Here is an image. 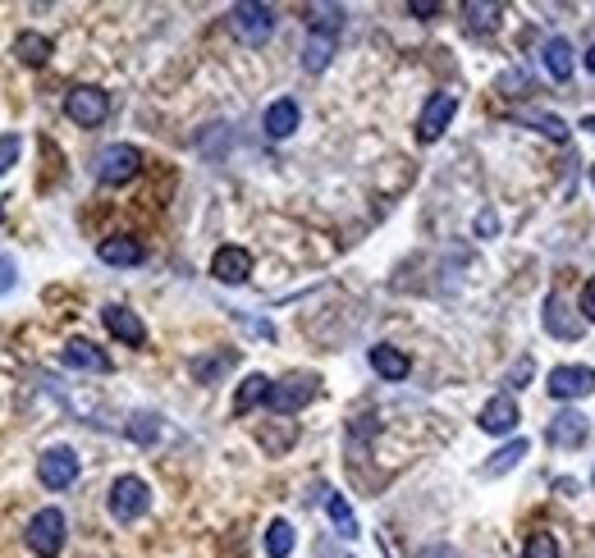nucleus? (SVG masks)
Instances as JSON below:
<instances>
[{
  "instance_id": "f257e3e1",
  "label": "nucleus",
  "mask_w": 595,
  "mask_h": 558,
  "mask_svg": "<svg viewBox=\"0 0 595 558\" xmlns=\"http://www.w3.org/2000/svg\"><path fill=\"white\" fill-rule=\"evenodd\" d=\"M138 170H142V151L133 142H110L97 156V183H106V188H124L129 179H138Z\"/></svg>"
},
{
  "instance_id": "f03ea898",
  "label": "nucleus",
  "mask_w": 595,
  "mask_h": 558,
  "mask_svg": "<svg viewBox=\"0 0 595 558\" xmlns=\"http://www.w3.org/2000/svg\"><path fill=\"white\" fill-rule=\"evenodd\" d=\"M65 531H69L65 513H60V508H42V513H33L23 540H28V549H33L37 558H55L65 549Z\"/></svg>"
},
{
  "instance_id": "7ed1b4c3",
  "label": "nucleus",
  "mask_w": 595,
  "mask_h": 558,
  "mask_svg": "<svg viewBox=\"0 0 595 558\" xmlns=\"http://www.w3.org/2000/svg\"><path fill=\"white\" fill-rule=\"evenodd\" d=\"M316 394H321V380L298 371V376H284L280 385H271V394H266V408L280 412V417H293V412H303Z\"/></svg>"
},
{
  "instance_id": "20e7f679",
  "label": "nucleus",
  "mask_w": 595,
  "mask_h": 558,
  "mask_svg": "<svg viewBox=\"0 0 595 558\" xmlns=\"http://www.w3.org/2000/svg\"><path fill=\"white\" fill-rule=\"evenodd\" d=\"M110 517L115 522H138L147 508H152V490H147V481L142 476H119L115 485H110Z\"/></svg>"
},
{
  "instance_id": "39448f33",
  "label": "nucleus",
  "mask_w": 595,
  "mask_h": 558,
  "mask_svg": "<svg viewBox=\"0 0 595 558\" xmlns=\"http://www.w3.org/2000/svg\"><path fill=\"white\" fill-rule=\"evenodd\" d=\"M229 28H234L238 42L261 46V42H271V33H275V10L271 5H234L229 10Z\"/></svg>"
},
{
  "instance_id": "423d86ee",
  "label": "nucleus",
  "mask_w": 595,
  "mask_h": 558,
  "mask_svg": "<svg viewBox=\"0 0 595 558\" xmlns=\"http://www.w3.org/2000/svg\"><path fill=\"white\" fill-rule=\"evenodd\" d=\"M65 115L74 119L78 129H97L101 119L110 115V97L101 92V87H74L65 97Z\"/></svg>"
},
{
  "instance_id": "0eeeda50",
  "label": "nucleus",
  "mask_w": 595,
  "mask_h": 558,
  "mask_svg": "<svg viewBox=\"0 0 595 558\" xmlns=\"http://www.w3.org/2000/svg\"><path fill=\"white\" fill-rule=\"evenodd\" d=\"M37 481H42L46 490H65V485H74L78 481V453L65 449V444L46 449L42 458H37Z\"/></svg>"
},
{
  "instance_id": "6e6552de",
  "label": "nucleus",
  "mask_w": 595,
  "mask_h": 558,
  "mask_svg": "<svg viewBox=\"0 0 595 558\" xmlns=\"http://www.w3.org/2000/svg\"><path fill=\"white\" fill-rule=\"evenodd\" d=\"M454 115H458V97H454V92H435V97L426 101L422 119H417V138L435 142L444 129H449V124H454Z\"/></svg>"
},
{
  "instance_id": "1a4fd4ad",
  "label": "nucleus",
  "mask_w": 595,
  "mask_h": 558,
  "mask_svg": "<svg viewBox=\"0 0 595 558\" xmlns=\"http://www.w3.org/2000/svg\"><path fill=\"white\" fill-rule=\"evenodd\" d=\"M554 398H582V394H595V371L591 366H554L550 380H545Z\"/></svg>"
},
{
  "instance_id": "9d476101",
  "label": "nucleus",
  "mask_w": 595,
  "mask_h": 558,
  "mask_svg": "<svg viewBox=\"0 0 595 558\" xmlns=\"http://www.w3.org/2000/svg\"><path fill=\"white\" fill-rule=\"evenodd\" d=\"M101 321H106V330L115 334L119 344H129V348H142V344H147V325H142L138 312H129V307L110 302V307H101Z\"/></svg>"
},
{
  "instance_id": "9b49d317",
  "label": "nucleus",
  "mask_w": 595,
  "mask_h": 558,
  "mask_svg": "<svg viewBox=\"0 0 595 558\" xmlns=\"http://www.w3.org/2000/svg\"><path fill=\"white\" fill-rule=\"evenodd\" d=\"M586 435H591V417H582L577 408H563L559 417L550 421V444L554 449H577V444H586Z\"/></svg>"
},
{
  "instance_id": "f8f14e48",
  "label": "nucleus",
  "mask_w": 595,
  "mask_h": 558,
  "mask_svg": "<svg viewBox=\"0 0 595 558\" xmlns=\"http://www.w3.org/2000/svg\"><path fill=\"white\" fill-rule=\"evenodd\" d=\"M476 426L486 430V435H513V430H518V403H513L509 394H495L486 408H481Z\"/></svg>"
},
{
  "instance_id": "ddd939ff",
  "label": "nucleus",
  "mask_w": 595,
  "mask_h": 558,
  "mask_svg": "<svg viewBox=\"0 0 595 558\" xmlns=\"http://www.w3.org/2000/svg\"><path fill=\"white\" fill-rule=\"evenodd\" d=\"M211 275L220 279V284H243V279L252 275V257H248V247H234V243H225L211 257Z\"/></svg>"
},
{
  "instance_id": "4468645a",
  "label": "nucleus",
  "mask_w": 595,
  "mask_h": 558,
  "mask_svg": "<svg viewBox=\"0 0 595 558\" xmlns=\"http://www.w3.org/2000/svg\"><path fill=\"white\" fill-rule=\"evenodd\" d=\"M97 257L106 261V266H142V261H147V247L129 234H115V238H101Z\"/></svg>"
},
{
  "instance_id": "2eb2a0df",
  "label": "nucleus",
  "mask_w": 595,
  "mask_h": 558,
  "mask_svg": "<svg viewBox=\"0 0 595 558\" xmlns=\"http://www.w3.org/2000/svg\"><path fill=\"white\" fill-rule=\"evenodd\" d=\"M60 357H65V366H74V371H92V376H106L110 371V357L101 353L92 339H69Z\"/></svg>"
},
{
  "instance_id": "dca6fc26",
  "label": "nucleus",
  "mask_w": 595,
  "mask_h": 558,
  "mask_svg": "<svg viewBox=\"0 0 595 558\" xmlns=\"http://www.w3.org/2000/svg\"><path fill=\"white\" fill-rule=\"evenodd\" d=\"M371 371H376L380 380H403L412 371V362H408V353H403V348L376 344V348H371Z\"/></svg>"
},
{
  "instance_id": "f3484780",
  "label": "nucleus",
  "mask_w": 595,
  "mask_h": 558,
  "mask_svg": "<svg viewBox=\"0 0 595 558\" xmlns=\"http://www.w3.org/2000/svg\"><path fill=\"white\" fill-rule=\"evenodd\" d=\"M298 119H303L298 101L280 97V101H271V106H266V133H271V138H289V133L298 129Z\"/></svg>"
},
{
  "instance_id": "a211bd4d",
  "label": "nucleus",
  "mask_w": 595,
  "mask_h": 558,
  "mask_svg": "<svg viewBox=\"0 0 595 558\" xmlns=\"http://www.w3.org/2000/svg\"><path fill=\"white\" fill-rule=\"evenodd\" d=\"M541 321H545V330H550L554 339H582V321H568V316H563V298H559V293H545Z\"/></svg>"
},
{
  "instance_id": "6ab92c4d",
  "label": "nucleus",
  "mask_w": 595,
  "mask_h": 558,
  "mask_svg": "<svg viewBox=\"0 0 595 558\" xmlns=\"http://www.w3.org/2000/svg\"><path fill=\"white\" fill-rule=\"evenodd\" d=\"M51 51H55L51 37H42V33H19L14 37V55H19L28 69H42L46 60H51Z\"/></svg>"
},
{
  "instance_id": "aec40b11",
  "label": "nucleus",
  "mask_w": 595,
  "mask_h": 558,
  "mask_svg": "<svg viewBox=\"0 0 595 558\" xmlns=\"http://www.w3.org/2000/svg\"><path fill=\"white\" fill-rule=\"evenodd\" d=\"M541 55H545V69H550L554 83H568V78H573V46L563 42V37H550Z\"/></svg>"
},
{
  "instance_id": "412c9836",
  "label": "nucleus",
  "mask_w": 595,
  "mask_h": 558,
  "mask_svg": "<svg viewBox=\"0 0 595 558\" xmlns=\"http://www.w3.org/2000/svg\"><path fill=\"white\" fill-rule=\"evenodd\" d=\"M330 60H335V37L330 33H307V46H303V69L307 74H321Z\"/></svg>"
},
{
  "instance_id": "4be33fe9",
  "label": "nucleus",
  "mask_w": 595,
  "mask_h": 558,
  "mask_svg": "<svg viewBox=\"0 0 595 558\" xmlns=\"http://www.w3.org/2000/svg\"><path fill=\"white\" fill-rule=\"evenodd\" d=\"M325 513H330V522H335L339 536H344V540H357V517H353V508H348L344 494L325 490Z\"/></svg>"
},
{
  "instance_id": "5701e85b",
  "label": "nucleus",
  "mask_w": 595,
  "mask_h": 558,
  "mask_svg": "<svg viewBox=\"0 0 595 558\" xmlns=\"http://www.w3.org/2000/svg\"><path fill=\"white\" fill-rule=\"evenodd\" d=\"M124 435H129L133 444H156L161 440V417H156V412H133V417L124 421Z\"/></svg>"
},
{
  "instance_id": "b1692460",
  "label": "nucleus",
  "mask_w": 595,
  "mask_h": 558,
  "mask_svg": "<svg viewBox=\"0 0 595 558\" xmlns=\"http://www.w3.org/2000/svg\"><path fill=\"white\" fill-rule=\"evenodd\" d=\"M266 394H271V380L252 371V376L238 385V394H234V412H252L257 403H266Z\"/></svg>"
},
{
  "instance_id": "393cba45",
  "label": "nucleus",
  "mask_w": 595,
  "mask_h": 558,
  "mask_svg": "<svg viewBox=\"0 0 595 558\" xmlns=\"http://www.w3.org/2000/svg\"><path fill=\"white\" fill-rule=\"evenodd\" d=\"M293 545H298V536H293V526L284 522V517H275L271 526H266V554L271 558H289Z\"/></svg>"
},
{
  "instance_id": "a878e982",
  "label": "nucleus",
  "mask_w": 595,
  "mask_h": 558,
  "mask_svg": "<svg viewBox=\"0 0 595 558\" xmlns=\"http://www.w3.org/2000/svg\"><path fill=\"white\" fill-rule=\"evenodd\" d=\"M307 28L335 37L339 28H344V5H312V10H307Z\"/></svg>"
},
{
  "instance_id": "bb28decb",
  "label": "nucleus",
  "mask_w": 595,
  "mask_h": 558,
  "mask_svg": "<svg viewBox=\"0 0 595 558\" xmlns=\"http://www.w3.org/2000/svg\"><path fill=\"white\" fill-rule=\"evenodd\" d=\"M522 458H527V440H509L504 449L495 453V458L486 462V476H504V472H513V467H518Z\"/></svg>"
},
{
  "instance_id": "cd10ccee",
  "label": "nucleus",
  "mask_w": 595,
  "mask_h": 558,
  "mask_svg": "<svg viewBox=\"0 0 595 558\" xmlns=\"http://www.w3.org/2000/svg\"><path fill=\"white\" fill-rule=\"evenodd\" d=\"M238 362V353H220V357H193V376L197 380H220L229 366Z\"/></svg>"
},
{
  "instance_id": "c85d7f7f",
  "label": "nucleus",
  "mask_w": 595,
  "mask_h": 558,
  "mask_svg": "<svg viewBox=\"0 0 595 558\" xmlns=\"http://www.w3.org/2000/svg\"><path fill=\"white\" fill-rule=\"evenodd\" d=\"M518 119H527L531 129H541L550 142H568V124L559 115H518Z\"/></svg>"
},
{
  "instance_id": "c756f323",
  "label": "nucleus",
  "mask_w": 595,
  "mask_h": 558,
  "mask_svg": "<svg viewBox=\"0 0 595 558\" xmlns=\"http://www.w3.org/2000/svg\"><path fill=\"white\" fill-rule=\"evenodd\" d=\"M495 14H504V10H499V5H463V19L472 33H486L490 23H495Z\"/></svg>"
},
{
  "instance_id": "7c9ffc66",
  "label": "nucleus",
  "mask_w": 595,
  "mask_h": 558,
  "mask_svg": "<svg viewBox=\"0 0 595 558\" xmlns=\"http://www.w3.org/2000/svg\"><path fill=\"white\" fill-rule=\"evenodd\" d=\"M522 558H559V540H554L550 531H536V536L527 540V549H522Z\"/></svg>"
},
{
  "instance_id": "2f4dec72",
  "label": "nucleus",
  "mask_w": 595,
  "mask_h": 558,
  "mask_svg": "<svg viewBox=\"0 0 595 558\" xmlns=\"http://www.w3.org/2000/svg\"><path fill=\"white\" fill-rule=\"evenodd\" d=\"M19 147H23L19 133H5V138H0V174H5L14 161H19Z\"/></svg>"
},
{
  "instance_id": "473e14b6",
  "label": "nucleus",
  "mask_w": 595,
  "mask_h": 558,
  "mask_svg": "<svg viewBox=\"0 0 595 558\" xmlns=\"http://www.w3.org/2000/svg\"><path fill=\"white\" fill-rule=\"evenodd\" d=\"M19 284V266H14V257H0V298Z\"/></svg>"
},
{
  "instance_id": "72a5a7b5",
  "label": "nucleus",
  "mask_w": 595,
  "mask_h": 558,
  "mask_svg": "<svg viewBox=\"0 0 595 558\" xmlns=\"http://www.w3.org/2000/svg\"><path fill=\"white\" fill-rule=\"evenodd\" d=\"M495 229H499V215H495V211H481V215H476V234H481V238H495Z\"/></svg>"
},
{
  "instance_id": "f704fd0d",
  "label": "nucleus",
  "mask_w": 595,
  "mask_h": 558,
  "mask_svg": "<svg viewBox=\"0 0 595 558\" xmlns=\"http://www.w3.org/2000/svg\"><path fill=\"white\" fill-rule=\"evenodd\" d=\"M582 312H586V321H595V279H586V289H582Z\"/></svg>"
},
{
  "instance_id": "c9c22d12",
  "label": "nucleus",
  "mask_w": 595,
  "mask_h": 558,
  "mask_svg": "<svg viewBox=\"0 0 595 558\" xmlns=\"http://www.w3.org/2000/svg\"><path fill=\"white\" fill-rule=\"evenodd\" d=\"M408 10H412V14H417V19H431V14H435V10H440V5H435V0H412Z\"/></svg>"
},
{
  "instance_id": "e433bc0d",
  "label": "nucleus",
  "mask_w": 595,
  "mask_h": 558,
  "mask_svg": "<svg viewBox=\"0 0 595 558\" xmlns=\"http://www.w3.org/2000/svg\"><path fill=\"white\" fill-rule=\"evenodd\" d=\"M527 376H531V362H527V357H522V362L513 366V389H518V385H522V380H527Z\"/></svg>"
},
{
  "instance_id": "4c0bfd02",
  "label": "nucleus",
  "mask_w": 595,
  "mask_h": 558,
  "mask_svg": "<svg viewBox=\"0 0 595 558\" xmlns=\"http://www.w3.org/2000/svg\"><path fill=\"white\" fill-rule=\"evenodd\" d=\"M422 558H458L454 549H444V545H435V549H422Z\"/></svg>"
},
{
  "instance_id": "58836bf2",
  "label": "nucleus",
  "mask_w": 595,
  "mask_h": 558,
  "mask_svg": "<svg viewBox=\"0 0 595 558\" xmlns=\"http://www.w3.org/2000/svg\"><path fill=\"white\" fill-rule=\"evenodd\" d=\"M582 129H586V133H595V115H586V119H582Z\"/></svg>"
},
{
  "instance_id": "ea45409f",
  "label": "nucleus",
  "mask_w": 595,
  "mask_h": 558,
  "mask_svg": "<svg viewBox=\"0 0 595 558\" xmlns=\"http://www.w3.org/2000/svg\"><path fill=\"white\" fill-rule=\"evenodd\" d=\"M586 69H591V74H595V46H591V51H586Z\"/></svg>"
},
{
  "instance_id": "a19ab883",
  "label": "nucleus",
  "mask_w": 595,
  "mask_h": 558,
  "mask_svg": "<svg viewBox=\"0 0 595 558\" xmlns=\"http://www.w3.org/2000/svg\"><path fill=\"white\" fill-rule=\"evenodd\" d=\"M591 183H595V165H591Z\"/></svg>"
},
{
  "instance_id": "79ce46f5",
  "label": "nucleus",
  "mask_w": 595,
  "mask_h": 558,
  "mask_svg": "<svg viewBox=\"0 0 595 558\" xmlns=\"http://www.w3.org/2000/svg\"><path fill=\"white\" fill-rule=\"evenodd\" d=\"M591 481H595V476H591Z\"/></svg>"
}]
</instances>
